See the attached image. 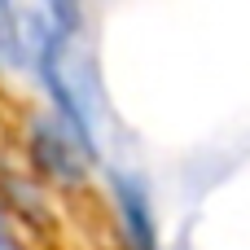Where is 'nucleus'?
<instances>
[{"mask_svg": "<svg viewBox=\"0 0 250 250\" xmlns=\"http://www.w3.org/2000/svg\"><path fill=\"white\" fill-rule=\"evenodd\" d=\"M0 250H18V246H13V237H9L4 229H0Z\"/></svg>", "mask_w": 250, "mask_h": 250, "instance_id": "nucleus-4", "label": "nucleus"}, {"mask_svg": "<svg viewBox=\"0 0 250 250\" xmlns=\"http://www.w3.org/2000/svg\"><path fill=\"white\" fill-rule=\"evenodd\" d=\"M31 26H35V66H40V79H44V88H48V97H53L62 123L70 127L75 145H79L83 154H92V149H97V141H92V119H88V105H83V97H79V88H75L66 35H62L44 13H35Z\"/></svg>", "mask_w": 250, "mask_h": 250, "instance_id": "nucleus-1", "label": "nucleus"}, {"mask_svg": "<svg viewBox=\"0 0 250 250\" xmlns=\"http://www.w3.org/2000/svg\"><path fill=\"white\" fill-rule=\"evenodd\" d=\"M114 202H119V220H123L127 246L132 250H158V229H154V215H149L145 185L136 176H127V171H114Z\"/></svg>", "mask_w": 250, "mask_h": 250, "instance_id": "nucleus-2", "label": "nucleus"}, {"mask_svg": "<svg viewBox=\"0 0 250 250\" xmlns=\"http://www.w3.org/2000/svg\"><path fill=\"white\" fill-rule=\"evenodd\" d=\"M0 62H18V22L9 0H0Z\"/></svg>", "mask_w": 250, "mask_h": 250, "instance_id": "nucleus-3", "label": "nucleus"}]
</instances>
